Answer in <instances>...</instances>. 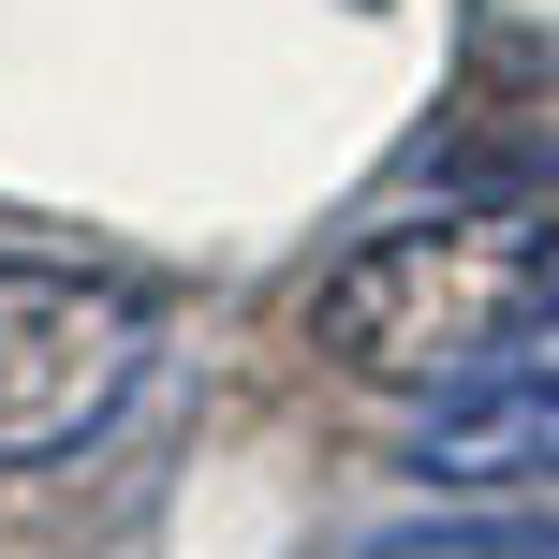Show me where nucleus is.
Here are the masks:
<instances>
[{"instance_id": "nucleus-1", "label": "nucleus", "mask_w": 559, "mask_h": 559, "mask_svg": "<svg viewBox=\"0 0 559 559\" xmlns=\"http://www.w3.org/2000/svg\"><path fill=\"white\" fill-rule=\"evenodd\" d=\"M545 280H559V222L545 206H427V222H383L354 265H324L309 354L383 383V397H442L456 368H486L531 324Z\"/></svg>"}, {"instance_id": "nucleus-2", "label": "nucleus", "mask_w": 559, "mask_h": 559, "mask_svg": "<svg viewBox=\"0 0 559 559\" xmlns=\"http://www.w3.org/2000/svg\"><path fill=\"white\" fill-rule=\"evenodd\" d=\"M147 383V309L118 280L0 265V472H45L88 427H118V397Z\"/></svg>"}, {"instance_id": "nucleus-3", "label": "nucleus", "mask_w": 559, "mask_h": 559, "mask_svg": "<svg viewBox=\"0 0 559 559\" xmlns=\"http://www.w3.org/2000/svg\"><path fill=\"white\" fill-rule=\"evenodd\" d=\"M413 486H559V280L531 295V324L486 368H456L442 397H413Z\"/></svg>"}]
</instances>
